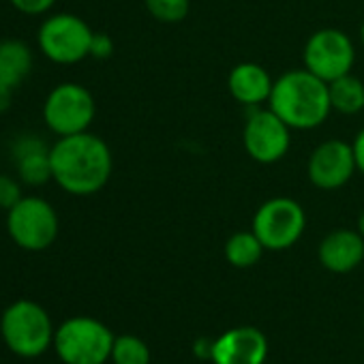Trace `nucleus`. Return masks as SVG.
<instances>
[{"label":"nucleus","mask_w":364,"mask_h":364,"mask_svg":"<svg viewBox=\"0 0 364 364\" xmlns=\"http://www.w3.org/2000/svg\"><path fill=\"white\" fill-rule=\"evenodd\" d=\"M50 161L52 180L63 191L77 198L99 193L114 169L109 146L88 131L60 137L50 150Z\"/></svg>","instance_id":"1"},{"label":"nucleus","mask_w":364,"mask_h":364,"mask_svg":"<svg viewBox=\"0 0 364 364\" xmlns=\"http://www.w3.org/2000/svg\"><path fill=\"white\" fill-rule=\"evenodd\" d=\"M268 107L294 131L317 129L332 112L328 84L309 69L285 71L274 80Z\"/></svg>","instance_id":"2"},{"label":"nucleus","mask_w":364,"mask_h":364,"mask_svg":"<svg viewBox=\"0 0 364 364\" xmlns=\"http://www.w3.org/2000/svg\"><path fill=\"white\" fill-rule=\"evenodd\" d=\"M54 332L50 313L35 300H16L0 317V336L20 358L43 355L54 345Z\"/></svg>","instance_id":"3"},{"label":"nucleus","mask_w":364,"mask_h":364,"mask_svg":"<svg viewBox=\"0 0 364 364\" xmlns=\"http://www.w3.org/2000/svg\"><path fill=\"white\" fill-rule=\"evenodd\" d=\"M114 332L99 319L77 315L54 332V351L65 364H105L112 358Z\"/></svg>","instance_id":"4"},{"label":"nucleus","mask_w":364,"mask_h":364,"mask_svg":"<svg viewBox=\"0 0 364 364\" xmlns=\"http://www.w3.org/2000/svg\"><path fill=\"white\" fill-rule=\"evenodd\" d=\"M58 215L43 198H22L11 210H7V232L24 251L37 253L50 249L58 238Z\"/></svg>","instance_id":"5"},{"label":"nucleus","mask_w":364,"mask_h":364,"mask_svg":"<svg viewBox=\"0 0 364 364\" xmlns=\"http://www.w3.org/2000/svg\"><path fill=\"white\" fill-rule=\"evenodd\" d=\"M95 31L73 14L48 18L37 35L39 50L56 65H75L90 56Z\"/></svg>","instance_id":"6"},{"label":"nucleus","mask_w":364,"mask_h":364,"mask_svg":"<svg viewBox=\"0 0 364 364\" xmlns=\"http://www.w3.org/2000/svg\"><path fill=\"white\" fill-rule=\"evenodd\" d=\"M97 114L95 97L88 88L75 82L58 84L46 99L43 118L52 133L58 137L77 135L88 131Z\"/></svg>","instance_id":"7"},{"label":"nucleus","mask_w":364,"mask_h":364,"mask_svg":"<svg viewBox=\"0 0 364 364\" xmlns=\"http://www.w3.org/2000/svg\"><path fill=\"white\" fill-rule=\"evenodd\" d=\"M306 228L304 208L291 198H272L264 202L253 217V232L268 251L294 247Z\"/></svg>","instance_id":"8"},{"label":"nucleus","mask_w":364,"mask_h":364,"mask_svg":"<svg viewBox=\"0 0 364 364\" xmlns=\"http://www.w3.org/2000/svg\"><path fill=\"white\" fill-rule=\"evenodd\" d=\"M302 58L304 69L330 84L332 80L351 73L355 63V48L343 31L321 28L309 37Z\"/></svg>","instance_id":"9"},{"label":"nucleus","mask_w":364,"mask_h":364,"mask_svg":"<svg viewBox=\"0 0 364 364\" xmlns=\"http://www.w3.org/2000/svg\"><path fill=\"white\" fill-rule=\"evenodd\" d=\"M242 144L253 161L272 165L287 154L291 144V129L270 107L255 109L245 122Z\"/></svg>","instance_id":"10"},{"label":"nucleus","mask_w":364,"mask_h":364,"mask_svg":"<svg viewBox=\"0 0 364 364\" xmlns=\"http://www.w3.org/2000/svg\"><path fill=\"white\" fill-rule=\"evenodd\" d=\"M355 159L351 144L343 139H328L319 144L309 159V180L321 191H334L345 187L355 171Z\"/></svg>","instance_id":"11"},{"label":"nucleus","mask_w":364,"mask_h":364,"mask_svg":"<svg viewBox=\"0 0 364 364\" xmlns=\"http://www.w3.org/2000/svg\"><path fill=\"white\" fill-rule=\"evenodd\" d=\"M268 358V338L259 328L238 326L213 343L215 364H264Z\"/></svg>","instance_id":"12"},{"label":"nucleus","mask_w":364,"mask_h":364,"mask_svg":"<svg viewBox=\"0 0 364 364\" xmlns=\"http://www.w3.org/2000/svg\"><path fill=\"white\" fill-rule=\"evenodd\" d=\"M319 264L334 274H347L364 262V238L358 230H334L317 249Z\"/></svg>","instance_id":"13"},{"label":"nucleus","mask_w":364,"mask_h":364,"mask_svg":"<svg viewBox=\"0 0 364 364\" xmlns=\"http://www.w3.org/2000/svg\"><path fill=\"white\" fill-rule=\"evenodd\" d=\"M50 146L39 135H20L14 146L11 154L18 165L20 180L28 187H41L52 180V161H50Z\"/></svg>","instance_id":"14"},{"label":"nucleus","mask_w":364,"mask_h":364,"mask_svg":"<svg viewBox=\"0 0 364 364\" xmlns=\"http://www.w3.org/2000/svg\"><path fill=\"white\" fill-rule=\"evenodd\" d=\"M274 80L270 73L257 63H240L230 71L228 88L232 97L249 107H257L259 103L270 99Z\"/></svg>","instance_id":"15"},{"label":"nucleus","mask_w":364,"mask_h":364,"mask_svg":"<svg viewBox=\"0 0 364 364\" xmlns=\"http://www.w3.org/2000/svg\"><path fill=\"white\" fill-rule=\"evenodd\" d=\"M33 71V52L24 41H0V86L16 90Z\"/></svg>","instance_id":"16"},{"label":"nucleus","mask_w":364,"mask_h":364,"mask_svg":"<svg viewBox=\"0 0 364 364\" xmlns=\"http://www.w3.org/2000/svg\"><path fill=\"white\" fill-rule=\"evenodd\" d=\"M330 105L338 114L353 116L364 109V82L347 73L328 84Z\"/></svg>","instance_id":"17"},{"label":"nucleus","mask_w":364,"mask_h":364,"mask_svg":"<svg viewBox=\"0 0 364 364\" xmlns=\"http://www.w3.org/2000/svg\"><path fill=\"white\" fill-rule=\"evenodd\" d=\"M264 245L255 236V232H236L225 242V259L234 268H251L264 255Z\"/></svg>","instance_id":"18"},{"label":"nucleus","mask_w":364,"mask_h":364,"mask_svg":"<svg viewBox=\"0 0 364 364\" xmlns=\"http://www.w3.org/2000/svg\"><path fill=\"white\" fill-rule=\"evenodd\" d=\"M109 360L114 364H150V349L139 336L120 334L114 338Z\"/></svg>","instance_id":"19"},{"label":"nucleus","mask_w":364,"mask_h":364,"mask_svg":"<svg viewBox=\"0 0 364 364\" xmlns=\"http://www.w3.org/2000/svg\"><path fill=\"white\" fill-rule=\"evenodd\" d=\"M148 14L163 24H178L191 11V0H144Z\"/></svg>","instance_id":"20"},{"label":"nucleus","mask_w":364,"mask_h":364,"mask_svg":"<svg viewBox=\"0 0 364 364\" xmlns=\"http://www.w3.org/2000/svg\"><path fill=\"white\" fill-rule=\"evenodd\" d=\"M20 200H22L20 182L7 173H0V208L11 210Z\"/></svg>","instance_id":"21"},{"label":"nucleus","mask_w":364,"mask_h":364,"mask_svg":"<svg viewBox=\"0 0 364 364\" xmlns=\"http://www.w3.org/2000/svg\"><path fill=\"white\" fill-rule=\"evenodd\" d=\"M114 54V41L105 33H95L90 43V56L97 60H107Z\"/></svg>","instance_id":"22"},{"label":"nucleus","mask_w":364,"mask_h":364,"mask_svg":"<svg viewBox=\"0 0 364 364\" xmlns=\"http://www.w3.org/2000/svg\"><path fill=\"white\" fill-rule=\"evenodd\" d=\"M56 0H11V5L26 16H41L54 7Z\"/></svg>","instance_id":"23"},{"label":"nucleus","mask_w":364,"mask_h":364,"mask_svg":"<svg viewBox=\"0 0 364 364\" xmlns=\"http://www.w3.org/2000/svg\"><path fill=\"white\" fill-rule=\"evenodd\" d=\"M351 148H353L355 167H358V171H362V173H364V129L355 135V139H353Z\"/></svg>","instance_id":"24"},{"label":"nucleus","mask_w":364,"mask_h":364,"mask_svg":"<svg viewBox=\"0 0 364 364\" xmlns=\"http://www.w3.org/2000/svg\"><path fill=\"white\" fill-rule=\"evenodd\" d=\"M213 343H215V341H208V338H198V341L193 343V351H196L200 358H204V360H210V358H213Z\"/></svg>","instance_id":"25"},{"label":"nucleus","mask_w":364,"mask_h":364,"mask_svg":"<svg viewBox=\"0 0 364 364\" xmlns=\"http://www.w3.org/2000/svg\"><path fill=\"white\" fill-rule=\"evenodd\" d=\"M11 101H14V90L0 86V114H5L11 107Z\"/></svg>","instance_id":"26"},{"label":"nucleus","mask_w":364,"mask_h":364,"mask_svg":"<svg viewBox=\"0 0 364 364\" xmlns=\"http://www.w3.org/2000/svg\"><path fill=\"white\" fill-rule=\"evenodd\" d=\"M355 230H358V232H360V236L364 238V213L358 217V228H355Z\"/></svg>","instance_id":"27"},{"label":"nucleus","mask_w":364,"mask_h":364,"mask_svg":"<svg viewBox=\"0 0 364 364\" xmlns=\"http://www.w3.org/2000/svg\"><path fill=\"white\" fill-rule=\"evenodd\" d=\"M360 37H362V46H364V22H362V28H360Z\"/></svg>","instance_id":"28"},{"label":"nucleus","mask_w":364,"mask_h":364,"mask_svg":"<svg viewBox=\"0 0 364 364\" xmlns=\"http://www.w3.org/2000/svg\"><path fill=\"white\" fill-rule=\"evenodd\" d=\"M362 326H364V319H362Z\"/></svg>","instance_id":"29"}]
</instances>
